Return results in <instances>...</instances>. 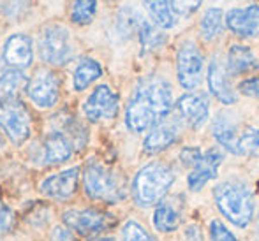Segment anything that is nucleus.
I'll use <instances>...</instances> for the list:
<instances>
[{
  "label": "nucleus",
  "instance_id": "nucleus-34",
  "mask_svg": "<svg viewBox=\"0 0 259 241\" xmlns=\"http://www.w3.org/2000/svg\"><path fill=\"white\" fill-rule=\"evenodd\" d=\"M14 224H16V215H14V211L11 210L7 204H4L2 201H0V234L9 232L11 229L14 227Z\"/></svg>",
  "mask_w": 259,
  "mask_h": 241
},
{
  "label": "nucleus",
  "instance_id": "nucleus-25",
  "mask_svg": "<svg viewBox=\"0 0 259 241\" xmlns=\"http://www.w3.org/2000/svg\"><path fill=\"white\" fill-rule=\"evenodd\" d=\"M147 6L148 13H150L152 20L155 21V25L162 28H171L175 27V14L171 11L169 0H143Z\"/></svg>",
  "mask_w": 259,
  "mask_h": 241
},
{
  "label": "nucleus",
  "instance_id": "nucleus-3",
  "mask_svg": "<svg viewBox=\"0 0 259 241\" xmlns=\"http://www.w3.org/2000/svg\"><path fill=\"white\" fill-rule=\"evenodd\" d=\"M175 181V173L164 162H150L138 171L133 181V197L140 206H154L164 199Z\"/></svg>",
  "mask_w": 259,
  "mask_h": 241
},
{
  "label": "nucleus",
  "instance_id": "nucleus-28",
  "mask_svg": "<svg viewBox=\"0 0 259 241\" xmlns=\"http://www.w3.org/2000/svg\"><path fill=\"white\" fill-rule=\"evenodd\" d=\"M240 155L247 157H259V129L247 127L240 134Z\"/></svg>",
  "mask_w": 259,
  "mask_h": 241
},
{
  "label": "nucleus",
  "instance_id": "nucleus-38",
  "mask_svg": "<svg viewBox=\"0 0 259 241\" xmlns=\"http://www.w3.org/2000/svg\"><path fill=\"white\" fill-rule=\"evenodd\" d=\"M256 238L259 241V210H257V227H256Z\"/></svg>",
  "mask_w": 259,
  "mask_h": 241
},
{
  "label": "nucleus",
  "instance_id": "nucleus-33",
  "mask_svg": "<svg viewBox=\"0 0 259 241\" xmlns=\"http://www.w3.org/2000/svg\"><path fill=\"white\" fill-rule=\"evenodd\" d=\"M210 236L211 241H236L235 234L219 220L210 222Z\"/></svg>",
  "mask_w": 259,
  "mask_h": 241
},
{
  "label": "nucleus",
  "instance_id": "nucleus-2",
  "mask_svg": "<svg viewBox=\"0 0 259 241\" xmlns=\"http://www.w3.org/2000/svg\"><path fill=\"white\" fill-rule=\"evenodd\" d=\"M219 211L236 227H247L254 217L256 203L250 188L242 181H222L213 188Z\"/></svg>",
  "mask_w": 259,
  "mask_h": 241
},
{
  "label": "nucleus",
  "instance_id": "nucleus-32",
  "mask_svg": "<svg viewBox=\"0 0 259 241\" xmlns=\"http://www.w3.org/2000/svg\"><path fill=\"white\" fill-rule=\"evenodd\" d=\"M30 6V0H4L2 11L7 18H20Z\"/></svg>",
  "mask_w": 259,
  "mask_h": 241
},
{
  "label": "nucleus",
  "instance_id": "nucleus-26",
  "mask_svg": "<svg viewBox=\"0 0 259 241\" xmlns=\"http://www.w3.org/2000/svg\"><path fill=\"white\" fill-rule=\"evenodd\" d=\"M97 13V0H74L71 9V20L76 25H87Z\"/></svg>",
  "mask_w": 259,
  "mask_h": 241
},
{
  "label": "nucleus",
  "instance_id": "nucleus-22",
  "mask_svg": "<svg viewBox=\"0 0 259 241\" xmlns=\"http://www.w3.org/2000/svg\"><path fill=\"white\" fill-rule=\"evenodd\" d=\"M101 76H103V67H101L99 62L89 57L81 58V62H79L74 71V78H72L74 88L78 90V92H81V90L89 88V86L92 85L96 79H99Z\"/></svg>",
  "mask_w": 259,
  "mask_h": 241
},
{
  "label": "nucleus",
  "instance_id": "nucleus-11",
  "mask_svg": "<svg viewBox=\"0 0 259 241\" xmlns=\"http://www.w3.org/2000/svg\"><path fill=\"white\" fill-rule=\"evenodd\" d=\"M79 181V169L78 167H71V169L60 171V173L48 176L41 185H39V190L42 196L50 197L58 203H64V201L71 199L76 194Z\"/></svg>",
  "mask_w": 259,
  "mask_h": 241
},
{
  "label": "nucleus",
  "instance_id": "nucleus-9",
  "mask_svg": "<svg viewBox=\"0 0 259 241\" xmlns=\"http://www.w3.org/2000/svg\"><path fill=\"white\" fill-rule=\"evenodd\" d=\"M27 95L37 108H53L60 97V81L50 71H39L28 79Z\"/></svg>",
  "mask_w": 259,
  "mask_h": 241
},
{
  "label": "nucleus",
  "instance_id": "nucleus-30",
  "mask_svg": "<svg viewBox=\"0 0 259 241\" xmlns=\"http://www.w3.org/2000/svg\"><path fill=\"white\" fill-rule=\"evenodd\" d=\"M123 241H154L152 236L147 232V229L136 220H129L122 229Z\"/></svg>",
  "mask_w": 259,
  "mask_h": 241
},
{
  "label": "nucleus",
  "instance_id": "nucleus-19",
  "mask_svg": "<svg viewBox=\"0 0 259 241\" xmlns=\"http://www.w3.org/2000/svg\"><path fill=\"white\" fill-rule=\"evenodd\" d=\"M213 137L217 143L226 148L229 153L240 155V134L236 130V123L231 115L228 113H221L213 122Z\"/></svg>",
  "mask_w": 259,
  "mask_h": 241
},
{
  "label": "nucleus",
  "instance_id": "nucleus-23",
  "mask_svg": "<svg viewBox=\"0 0 259 241\" xmlns=\"http://www.w3.org/2000/svg\"><path fill=\"white\" fill-rule=\"evenodd\" d=\"M28 86V79L20 69H11L0 76V101L18 97V93Z\"/></svg>",
  "mask_w": 259,
  "mask_h": 241
},
{
  "label": "nucleus",
  "instance_id": "nucleus-24",
  "mask_svg": "<svg viewBox=\"0 0 259 241\" xmlns=\"http://www.w3.org/2000/svg\"><path fill=\"white\" fill-rule=\"evenodd\" d=\"M224 30V13L219 7H211L201 20V35L206 41H215Z\"/></svg>",
  "mask_w": 259,
  "mask_h": 241
},
{
  "label": "nucleus",
  "instance_id": "nucleus-39",
  "mask_svg": "<svg viewBox=\"0 0 259 241\" xmlns=\"http://www.w3.org/2000/svg\"><path fill=\"white\" fill-rule=\"evenodd\" d=\"M92 241H115L113 238H97V239H92Z\"/></svg>",
  "mask_w": 259,
  "mask_h": 241
},
{
  "label": "nucleus",
  "instance_id": "nucleus-37",
  "mask_svg": "<svg viewBox=\"0 0 259 241\" xmlns=\"http://www.w3.org/2000/svg\"><path fill=\"white\" fill-rule=\"evenodd\" d=\"M50 241H76V239H74V236H72V232H71V229H69V227L57 225V227H53Z\"/></svg>",
  "mask_w": 259,
  "mask_h": 241
},
{
  "label": "nucleus",
  "instance_id": "nucleus-8",
  "mask_svg": "<svg viewBox=\"0 0 259 241\" xmlns=\"http://www.w3.org/2000/svg\"><path fill=\"white\" fill-rule=\"evenodd\" d=\"M178 81L185 90H194L203 79V55L194 42H184L177 55Z\"/></svg>",
  "mask_w": 259,
  "mask_h": 241
},
{
  "label": "nucleus",
  "instance_id": "nucleus-27",
  "mask_svg": "<svg viewBox=\"0 0 259 241\" xmlns=\"http://www.w3.org/2000/svg\"><path fill=\"white\" fill-rule=\"evenodd\" d=\"M140 41L141 46H143V53H148V51L162 46L164 41H166V35L162 32H159V28L154 27L152 23L143 21V25L140 28Z\"/></svg>",
  "mask_w": 259,
  "mask_h": 241
},
{
  "label": "nucleus",
  "instance_id": "nucleus-14",
  "mask_svg": "<svg viewBox=\"0 0 259 241\" xmlns=\"http://www.w3.org/2000/svg\"><path fill=\"white\" fill-rule=\"evenodd\" d=\"M178 115L191 129H199L208 118L210 102L205 93H185L177 102Z\"/></svg>",
  "mask_w": 259,
  "mask_h": 241
},
{
  "label": "nucleus",
  "instance_id": "nucleus-15",
  "mask_svg": "<svg viewBox=\"0 0 259 241\" xmlns=\"http://www.w3.org/2000/svg\"><path fill=\"white\" fill-rule=\"evenodd\" d=\"M228 76L229 72L224 62L219 57H215L210 62V67H208V86H210V92L213 93L217 101H221L226 106H231L236 102V93L233 90L231 83H229Z\"/></svg>",
  "mask_w": 259,
  "mask_h": 241
},
{
  "label": "nucleus",
  "instance_id": "nucleus-20",
  "mask_svg": "<svg viewBox=\"0 0 259 241\" xmlns=\"http://www.w3.org/2000/svg\"><path fill=\"white\" fill-rule=\"evenodd\" d=\"M226 67H228V72L231 76H240L243 72H250L254 69H257L259 62L250 48L235 44L231 46V50L228 53V64H226Z\"/></svg>",
  "mask_w": 259,
  "mask_h": 241
},
{
  "label": "nucleus",
  "instance_id": "nucleus-10",
  "mask_svg": "<svg viewBox=\"0 0 259 241\" xmlns=\"http://www.w3.org/2000/svg\"><path fill=\"white\" fill-rule=\"evenodd\" d=\"M83 111L92 123L103 122V120H113L118 115V95L109 86L99 85L87 99Z\"/></svg>",
  "mask_w": 259,
  "mask_h": 241
},
{
  "label": "nucleus",
  "instance_id": "nucleus-36",
  "mask_svg": "<svg viewBox=\"0 0 259 241\" xmlns=\"http://www.w3.org/2000/svg\"><path fill=\"white\" fill-rule=\"evenodd\" d=\"M238 90L247 97H252V99H259V76L256 78H249L245 81L240 83Z\"/></svg>",
  "mask_w": 259,
  "mask_h": 241
},
{
  "label": "nucleus",
  "instance_id": "nucleus-29",
  "mask_svg": "<svg viewBox=\"0 0 259 241\" xmlns=\"http://www.w3.org/2000/svg\"><path fill=\"white\" fill-rule=\"evenodd\" d=\"M141 25H143V20H141V14L136 13L134 9H122V13H120L118 16V28L123 32H134L138 30L140 32Z\"/></svg>",
  "mask_w": 259,
  "mask_h": 241
},
{
  "label": "nucleus",
  "instance_id": "nucleus-1",
  "mask_svg": "<svg viewBox=\"0 0 259 241\" xmlns=\"http://www.w3.org/2000/svg\"><path fill=\"white\" fill-rule=\"evenodd\" d=\"M173 109V92L166 79L150 76L136 86L125 109V125L140 134L167 118Z\"/></svg>",
  "mask_w": 259,
  "mask_h": 241
},
{
  "label": "nucleus",
  "instance_id": "nucleus-21",
  "mask_svg": "<svg viewBox=\"0 0 259 241\" xmlns=\"http://www.w3.org/2000/svg\"><path fill=\"white\" fill-rule=\"evenodd\" d=\"M182 222V206L177 201H160L154 213V224L159 232H173Z\"/></svg>",
  "mask_w": 259,
  "mask_h": 241
},
{
  "label": "nucleus",
  "instance_id": "nucleus-7",
  "mask_svg": "<svg viewBox=\"0 0 259 241\" xmlns=\"http://www.w3.org/2000/svg\"><path fill=\"white\" fill-rule=\"evenodd\" d=\"M62 218L69 229H72L81 236L101 234V232L111 229L116 222L113 215L101 210H94V208H85V210L71 208V210L64 211Z\"/></svg>",
  "mask_w": 259,
  "mask_h": 241
},
{
  "label": "nucleus",
  "instance_id": "nucleus-5",
  "mask_svg": "<svg viewBox=\"0 0 259 241\" xmlns=\"http://www.w3.org/2000/svg\"><path fill=\"white\" fill-rule=\"evenodd\" d=\"M0 129L14 144H23L30 137V113L18 97L0 101Z\"/></svg>",
  "mask_w": 259,
  "mask_h": 241
},
{
  "label": "nucleus",
  "instance_id": "nucleus-16",
  "mask_svg": "<svg viewBox=\"0 0 259 241\" xmlns=\"http://www.w3.org/2000/svg\"><path fill=\"white\" fill-rule=\"evenodd\" d=\"M4 60L13 69H27L34 60L32 39L25 34L11 35L4 46Z\"/></svg>",
  "mask_w": 259,
  "mask_h": 241
},
{
  "label": "nucleus",
  "instance_id": "nucleus-6",
  "mask_svg": "<svg viewBox=\"0 0 259 241\" xmlns=\"http://www.w3.org/2000/svg\"><path fill=\"white\" fill-rule=\"evenodd\" d=\"M39 55L50 65H64L71 58L72 46L69 30L62 25H48L39 35Z\"/></svg>",
  "mask_w": 259,
  "mask_h": 241
},
{
  "label": "nucleus",
  "instance_id": "nucleus-12",
  "mask_svg": "<svg viewBox=\"0 0 259 241\" xmlns=\"http://www.w3.org/2000/svg\"><path fill=\"white\" fill-rule=\"evenodd\" d=\"M224 155L221 153V150L210 148L201 155V159L198 160L194 167L191 169L187 176V185L192 192H199L210 180L217 178L219 166H221Z\"/></svg>",
  "mask_w": 259,
  "mask_h": 241
},
{
  "label": "nucleus",
  "instance_id": "nucleus-4",
  "mask_svg": "<svg viewBox=\"0 0 259 241\" xmlns=\"http://www.w3.org/2000/svg\"><path fill=\"white\" fill-rule=\"evenodd\" d=\"M83 187L90 199L103 203H120L127 197V185L122 174L96 159L90 160L83 171Z\"/></svg>",
  "mask_w": 259,
  "mask_h": 241
},
{
  "label": "nucleus",
  "instance_id": "nucleus-13",
  "mask_svg": "<svg viewBox=\"0 0 259 241\" xmlns=\"http://www.w3.org/2000/svg\"><path fill=\"white\" fill-rule=\"evenodd\" d=\"M226 25L238 37H259V6L254 4L245 9H231L226 14Z\"/></svg>",
  "mask_w": 259,
  "mask_h": 241
},
{
  "label": "nucleus",
  "instance_id": "nucleus-18",
  "mask_svg": "<svg viewBox=\"0 0 259 241\" xmlns=\"http://www.w3.org/2000/svg\"><path fill=\"white\" fill-rule=\"evenodd\" d=\"M74 150L76 148L71 137L65 136L62 130H52L42 143V164H46V166L53 164L55 166V164L65 162L71 159Z\"/></svg>",
  "mask_w": 259,
  "mask_h": 241
},
{
  "label": "nucleus",
  "instance_id": "nucleus-17",
  "mask_svg": "<svg viewBox=\"0 0 259 241\" xmlns=\"http://www.w3.org/2000/svg\"><path fill=\"white\" fill-rule=\"evenodd\" d=\"M178 123L177 120H167L164 118L162 122H159L155 127H152L148 136L145 137L143 150L148 155H155V153L164 152L166 148H169L175 141L178 139Z\"/></svg>",
  "mask_w": 259,
  "mask_h": 241
},
{
  "label": "nucleus",
  "instance_id": "nucleus-35",
  "mask_svg": "<svg viewBox=\"0 0 259 241\" xmlns=\"http://www.w3.org/2000/svg\"><path fill=\"white\" fill-rule=\"evenodd\" d=\"M201 155H203V152L199 148H196V146H187V148L182 150L180 160L185 167H191L192 169V167L198 164V160L201 159Z\"/></svg>",
  "mask_w": 259,
  "mask_h": 241
},
{
  "label": "nucleus",
  "instance_id": "nucleus-31",
  "mask_svg": "<svg viewBox=\"0 0 259 241\" xmlns=\"http://www.w3.org/2000/svg\"><path fill=\"white\" fill-rule=\"evenodd\" d=\"M201 2L203 0H169L173 14L182 18H189L192 13H196Z\"/></svg>",
  "mask_w": 259,
  "mask_h": 241
}]
</instances>
